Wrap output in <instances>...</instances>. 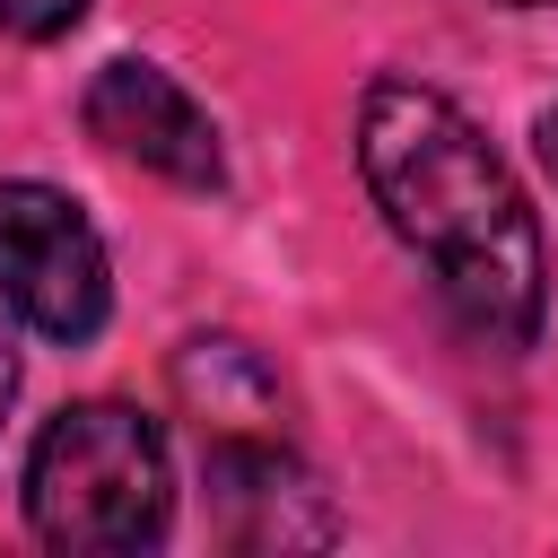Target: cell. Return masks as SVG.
<instances>
[{
  "label": "cell",
  "mask_w": 558,
  "mask_h": 558,
  "mask_svg": "<svg viewBox=\"0 0 558 558\" xmlns=\"http://www.w3.org/2000/svg\"><path fill=\"white\" fill-rule=\"evenodd\" d=\"M357 174L384 209V227L427 262L445 314L488 349H532L549 314V253L523 183L480 140V122L418 87L375 78L357 96Z\"/></svg>",
  "instance_id": "1"
},
{
  "label": "cell",
  "mask_w": 558,
  "mask_h": 558,
  "mask_svg": "<svg viewBox=\"0 0 558 558\" xmlns=\"http://www.w3.org/2000/svg\"><path fill=\"white\" fill-rule=\"evenodd\" d=\"M78 17H87V0H0V26L26 35V44H52V35H70Z\"/></svg>",
  "instance_id": "6"
},
{
  "label": "cell",
  "mask_w": 558,
  "mask_h": 558,
  "mask_svg": "<svg viewBox=\"0 0 558 558\" xmlns=\"http://www.w3.org/2000/svg\"><path fill=\"white\" fill-rule=\"evenodd\" d=\"M174 523L166 427L131 401H70L26 453V532L61 558H131Z\"/></svg>",
  "instance_id": "2"
},
{
  "label": "cell",
  "mask_w": 558,
  "mask_h": 558,
  "mask_svg": "<svg viewBox=\"0 0 558 558\" xmlns=\"http://www.w3.org/2000/svg\"><path fill=\"white\" fill-rule=\"evenodd\" d=\"M78 113H87V131H96L122 166H140V174H157V183H183V192H218V183H227L218 122H209V105H201L166 61L113 52V61L87 78Z\"/></svg>",
  "instance_id": "4"
},
{
  "label": "cell",
  "mask_w": 558,
  "mask_h": 558,
  "mask_svg": "<svg viewBox=\"0 0 558 558\" xmlns=\"http://www.w3.org/2000/svg\"><path fill=\"white\" fill-rule=\"evenodd\" d=\"M0 305L44 340H96L113 314V262L96 218L35 174L0 183Z\"/></svg>",
  "instance_id": "3"
},
{
  "label": "cell",
  "mask_w": 558,
  "mask_h": 558,
  "mask_svg": "<svg viewBox=\"0 0 558 558\" xmlns=\"http://www.w3.org/2000/svg\"><path fill=\"white\" fill-rule=\"evenodd\" d=\"M532 148H541V174L558 183V105H541V122H532Z\"/></svg>",
  "instance_id": "7"
},
{
  "label": "cell",
  "mask_w": 558,
  "mask_h": 558,
  "mask_svg": "<svg viewBox=\"0 0 558 558\" xmlns=\"http://www.w3.org/2000/svg\"><path fill=\"white\" fill-rule=\"evenodd\" d=\"M201 488H209V523H218L227 549H323V541H340V514H331L323 480L262 427L209 436Z\"/></svg>",
  "instance_id": "5"
},
{
  "label": "cell",
  "mask_w": 558,
  "mask_h": 558,
  "mask_svg": "<svg viewBox=\"0 0 558 558\" xmlns=\"http://www.w3.org/2000/svg\"><path fill=\"white\" fill-rule=\"evenodd\" d=\"M17 401V340H9V305H0V418Z\"/></svg>",
  "instance_id": "8"
},
{
  "label": "cell",
  "mask_w": 558,
  "mask_h": 558,
  "mask_svg": "<svg viewBox=\"0 0 558 558\" xmlns=\"http://www.w3.org/2000/svg\"><path fill=\"white\" fill-rule=\"evenodd\" d=\"M514 9H541V0H514Z\"/></svg>",
  "instance_id": "9"
}]
</instances>
